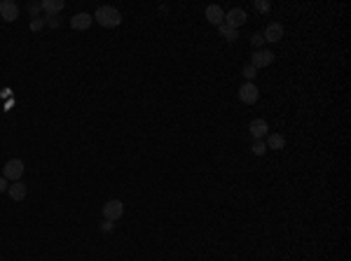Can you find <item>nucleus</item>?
I'll list each match as a JSON object with an SVG mask.
<instances>
[{"label":"nucleus","mask_w":351,"mask_h":261,"mask_svg":"<svg viewBox=\"0 0 351 261\" xmlns=\"http://www.w3.org/2000/svg\"><path fill=\"white\" fill-rule=\"evenodd\" d=\"M40 5H42V12H47V16H59V12L66 7L64 0H45Z\"/></svg>","instance_id":"12"},{"label":"nucleus","mask_w":351,"mask_h":261,"mask_svg":"<svg viewBox=\"0 0 351 261\" xmlns=\"http://www.w3.org/2000/svg\"><path fill=\"white\" fill-rule=\"evenodd\" d=\"M274 63V52H270V49H257L255 54H253V58H251V65L255 68V70H260V68H267V65Z\"/></svg>","instance_id":"5"},{"label":"nucleus","mask_w":351,"mask_h":261,"mask_svg":"<svg viewBox=\"0 0 351 261\" xmlns=\"http://www.w3.org/2000/svg\"><path fill=\"white\" fill-rule=\"evenodd\" d=\"M122 215H124V203L117 201V198H112V201H108V203L103 205V217H106V222H117Z\"/></svg>","instance_id":"3"},{"label":"nucleus","mask_w":351,"mask_h":261,"mask_svg":"<svg viewBox=\"0 0 351 261\" xmlns=\"http://www.w3.org/2000/svg\"><path fill=\"white\" fill-rule=\"evenodd\" d=\"M218 30H220V35L227 40V42H234V40L239 38V33H237V28H232V26H227V24H220L218 26Z\"/></svg>","instance_id":"15"},{"label":"nucleus","mask_w":351,"mask_h":261,"mask_svg":"<svg viewBox=\"0 0 351 261\" xmlns=\"http://www.w3.org/2000/svg\"><path fill=\"white\" fill-rule=\"evenodd\" d=\"M28 12H31V16H33V19H38V14L42 12V5H40V2H31V5H28Z\"/></svg>","instance_id":"18"},{"label":"nucleus","mask_w":351,"mask_h":261,"mask_svg":"<svg viewBox=\"0 0 351 261\" xmlns=\"http://www.w3.org/2000/svg\"><path fill=\"white\" fill-rule=\"evenodd\" d=\"M42 26H45V21H42V19H33V21H31V30H40Z\"/></svg>","instance_id":"22"},{"label":"nucleus","mask_w":351,"mask_h":261,"mask_svg":"<svg viewBox=\"0 0 351 261\" xmlns=\"http://www.w3.org/2000/svg\"><path fill=\"white\" fill-rule=\"evenodd\" d=\"M255 10L257 12H270V2H265V0H255Z\"/></svg>","instance_id":"20"},{"label":"nucleus","mask_w":351,"mask_h":261,"mask_svg":"<svg viewBox=\"0 0 351 261\" xmlns=\"http://www.w3.org/2000/svg\"><path fill=\"white\" fill-rule=\"evenodd\" d=\"M24 175V161L21 159H10L2 168V177L5 180H12V182H19Z\"/></svg>","instance_id":"2"},{"label":"nucleus","mask_w":351,"mask_h":261,"mask_svg":"<svg viewBox=\"0 0 351 261\" xmlns=\"http://www.w3.org/2000/svg\"><path fill=\"white\" fill-rule=\"evenodd\" d=\"M251 42H253V47H255V49H260V47H262V42H265V38H262L260 33H255V35L251 38Z\"/></svg>","instance_id":"21"},{"label":"nucleus","mask_w":351,"mask_h":261,"mask_svg":"<svg viewBox=\"0 0 351 261\" xmlns=\"http://www.w3.org/2000/svg\"><path fill=\"white\" fill-rule=\"evenodd\" d=\"M45 19H47L45 24H47L49 28H59V26H61V19H59V16H45Z\"/></svg>","instance_id":"19"},{"label":"nucleus","mask_w":351,"mask_h":261,"mask_svg":"<svg viewBox=\"0 0 351 261\" xmlns=\"http://www.w3.org/2000/svg\"><path fill=\"white\" fill-rule=\"evenodd\" d=\"M7 194H10V198H12V201L21 203V201L26 198V184L21 182V180H19V182H12V184H10V189H7Z\"/></svg>","instance_id":"13"},{"label":"nucleus","mask_w":351,"mask_h":261,"mask_svg":"<svg viewBox=\"0 0 351 261\" xmlns=\"http://www.w3.org/2000/svg\"><path fill=\"white\" fill-rule=\"evenodd\" d=\"M246 19H248V14H246V10L243 7H234V10H230V12L225 14V24L232 28H239L246 24Z\"/></svg>","instance_id":"6"},{"label":"nucleus","mask_w":351,"mask_h":261,"mask_svg":"<svg viewBox=\"0 0 351 261\" xmlns=\"http://www.w3.org/2000/svg\"><path fill=\"white\" fill-rule=\"evenodd\" d=\"M265 152H267V145L262 143V140H255V143H253V154H257V157H262Z\"/></svg>","instance_id":"16"},{"label":"nucleus","mask_w":351,"mask_h":261,"mask_svg":"<svg viewBox=\"0 0 351 261\" xmlns=\"http://www.w3.org/2000/svg\"><path fill=\"white\" fill-rule=\"evenodd\" d=\"M241 75L246 79H253V77H257V70L253 68V65H243V70H241Z\"/></svg>","instance_id":"17"},{"label":"nucleus","mask_w":351,"mask_h":261,"mask_svg":"<svg viewBox=\"0 0 351 261\" xmlns=\"http://www.w3.org/2000/svg\"><path fill=\"white\" fill-rule=\"evenodd\" d=\"M7 189H10L7 180H5V177H0V194H2V191H7Z\"/></svg>","instance_id":"23"},{"label":"nucleus","mask_w":351,"mask_h":261,"mask_svg":"<svg viewBox=\"0 0 351 261\" xmlns=\"http://www.w3.org/2000/svg\"><path fill=\"white\" fill-rule=\"evenodd\" d=\"M267 149H284V145H286V138L281 135V133H270L267 135Z\"/></svg>","instance_id":"14"},{"label":"nucleus","mask_w":351,"mask_h":261,"mask_svg":"<svg viewBox=\"0 0 351 261\" xmlns=\"http://www.w3.org/2000/svg\"><path fill=\"white\" fill-rule=\"evenodd\" d=\"M94 19H96V21H98V24H101L103 28H115V26H120V24H122L120 10H115L112 5H101V7L96 10Z\"/></svg>","instance_id":"1"},{"label":"nucleus","mask_w":351,"mask_h":261,"mask_svg":"<svg viewBox=\"0 0 351 261\" xmlns=\"http://www.w3.org/2000/svg\"><path fill=\"white\" fill-rule=\"evenodd\" d=\"M92 21H94L92 14L80 12V14H75V16L70 19V26H73V30H87V28L92 26Z\"/></svg>","instance_id":"10"},{"label":"nucleus","mask_w":351,"mask_h":261,"mask_svg":"<svg viewBox=\"0 0 351 261\" xmlns=\"http://www.w3.org/2000/svg\"><path fill=\"white\" fill-rule=\"evenodd\" d=\"M265 42H281V38H284V26L279 24V21H271L270 26L265 28Z\"/></svg>","instance_id":"8"},{"label":"nucleus","mask_w":351,"mask_h":261,"mask_svg":"<svg viewBox=\"0 0 351 261\" xmlns=\"http://www.w3.org/2000/svg\"><path fill=\"white\" fill-rule=\"evenodd\" d=\"M16 16H19V5H16L14 0H2V2H0V19L16 21Z\"/></svg>","instance_id":"7"},{"label":"nucleus","mask_w":351,"mask_h":261,"mask_svg":"<svg viewBox=\"0 0 351 261\" xmlns=\"http://www.w3.org/2000/svg\"><path fill=\"white\" fill-rule=\"evenodd\" d=\"M239 98H241L243 105H253V103H257V98H260V89H257L253 82H246V84H241V89H239Z\"/></svg>","instance_id":"4"},{"label":"nucleus","mask_w":351,"mask_h":261,"mask_svg":"<svg viewBox=\"0 0 351 261\" xmlns=\"http://www.w3.org/2000/svg\"><path fill=\"white\" fill-rule=\"evenodd\" d=\"M248 130H251V135H253L255 140H262V138L270 133V126H267V121H265V119H253V121H251V126H248Z\"/></svg>","instance_id":"11"},{"label":"nucleus","mask_w":351,"mask_h":261,"mask_svg":"<svg viewBox=\"0 0 351 261\" xmlns=\"http://www.w3.org/2000/svg\"><path fill=\"white\" fill-rule=\"evenodd\" d=\"M206 21L213 24V26L225 24V12H223V7H220V5H208V7H206Z\"/></svg>","instance_id":"9"}]
</instances>
